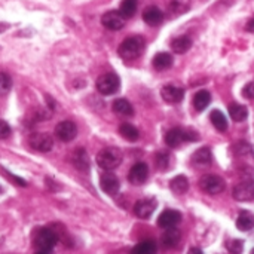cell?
Returning <instances> with one entry per match:
<instances>
[{
  "mask_svg": "<svg viewBox=\"0 0 254 254\" xmlns=\"http://www.w3.org/2000/svg\"><path fill=\"white\" fill-rule=\"evenodd\" d=\"M234 152L240 156V155H247L250 152V144L246 141H240L234 146Z\"/></svg>",
  "mask_w": 254,
  "mask_h": 254,
  "instance_id": "35",
  "label": "cell"
},
{
  "mask_svg": "<svg viewBox=\"0 0 254 254\" xmlns=\"http://www.w3.org/2000/svg\"><path fill=\"white\" fill-rule=\"evenodd\" d=\"M180 240H182V232L177 228H170L162 235V246L167 249H174L179 246Z\"/></svg>",
  "mask_w": 254,
  "mask_h": 254,
  "instance_id": "17",
  "label": "cell"
},
{
  "mask_svg": "<svg viewBox=\"0 0 254 254\" xmlns=\"http://www.w3.org/2000/svg\"><path fill=\"white\" fill-rule=\"evenodd\" d=\"M119 86H121V79L115 73H106L97 79V91L103 95L116 94L119 91Z\"/></svg>",
  "mask_w": 254,
  "mask_h": 254,
  "instance_id": "4",
  "label": "cell"
},
{
  "mask_svg": "<svg viewBox=\"0 0 254 254\" xmlns=\"http://www.w3.org/2000/svg\"><path fill=\"white\" fill-rule=\"evenodd\" d=\"M234 198L240 202L254 201V180H244L234 188Z\"/></svg>",
  "mask_w": 254,
  "mask_h": 254,
  "instance_id": "6",
  "label": "cell"
},
{
  "mask_svg": "<svg viewBox=\"0 0 254 254\" xmlns=\"http://www.w3.org/2000/svg\"><path fill=\"white\" fill-rule=\"evenodd\" d=\"M143 19H144L146 24H149L152 27H156L164 21V13L156 6H149L143 12Z\"/></svg>",
  "mask_w": 254,
  "mask_h": 254,
  "instance_id": "15",
  "label": "cell"
},
{
  "mask_svg": "<svg viewBox=\"0 0 254 254\" xmlns=\"http://www.w3.org/2000/svg\"><path fill=\"white\" fill-rule=\"evenodd\" d=\"M0 192H1V189H0Z\"/></svg>",
  "mask_w": 254,
  "mask_h": 254,
  "instance_id": "44",
  "label": "cell"
},
{
  "mask_svg": "<svg viewBox=\"0 0 254 254\" xmlns=\"http://www.w3.org/2000/svg\"><path fill=\"white\" fill-rule=\"evenodd\" d=\"M210 121H211V124L214 125V128H216L217 131L225 132V131L228 129V121H226L225 115H223L220 110H213V112L210 113Z\"/></svg>",
  "mask_w": 254,
  "mask_h": 254,
  "instance_id": "26",
  "label": "cell"
},
{
  "mask_svg": "<svg viewBox=\"0 0 254 254\" xmlns=\"http://www.w3.org/2000/svg\"><path fill=\"white\" fill-rule=\"evenodd\" d=\"M77 134V127L74 122L71 121H63L60 122L57 127H55V135L58 140L64 141V143H68L71 141Z\"/></svg>",
  "mask_w": 254,
  "mask_h": 254,
  "instance_id": "7",
  "label": "cell"
},
{
  "mask_svg": "<svg viewBox=\"0 0 254 254\" xmlns=\"http://www.w3.org/2000/svg\"><path fill=\"white\" fill-rule=\"evenodd\" d=\"M30 146L37 152H49L54 146V140L49 134L45 132H36L30 137Z\"/></svg>",
  "mask_w": 254,
  "mask_h": 254,
  "instance_id": "8",
  "label": "cell"
},
{
  "mask_svg": "<svg viewBox=\"0 0 254 254\" xmlns=\"http://www.w3.org/2000/svg\"><path fill=\"white\" fill-rule=\"evenodd\" d=\"M196 140H199V135L195 131L185 129V141H196Z\"/></svg>",
  "mask_w": 254,
  "mask_h": 254,
  "instance_id": "38",
  "label": "cell"
},
{
  "mask_svg": "<svg viewBox=\"0 0 254 254\" xmlns=\"http://www.w3.org/2000/svg\"><path fill=\"white\" fill-rule=\"evenodd\" d=\"M171 48L176 54H185L192 48V39L189 36H179L171 42Z\"/></svg>",
  "mask_w": 254,
  "mask_h": 254,
  "instance_id": "25",
  "label": "cell"
},
{
  "mask_svg": "<svg viewBox=\"0 0 254 254\" xmlns=\"http://www.w3.org/2000/svg\"><path fill=\"white\" fill-rule=\"evenodd\" d=\"M143 49H144V39L141 36H131L119 45L118 54L122 60L132 61L143 54Z\"/></svg>",
  "mask_w": 254,
  "mask_h": 254,
  "instance_id": "1",
  "label": "cell"
},
{
  "mask_svg": "<svg viewBox=\"0 0 254 254\" xmlns=\"http://www.w3.org/2000/svg\"><path fill=\"white\" fill-rule=\"evenodd\" d=\"M180 222H182V214L176 210H165L158 217V226L162 229L176 228Z\"/></svg>",
  "mask_w": 254,
  "mask_h": 254,
  "instance_id": "12",
  "label": "cell"
},
{
  "mask_svg": "<svg viewBox=\"0 0 254 254\" xmlns=\"http://www.w3.org/2000/svg\"><path fill=\"white\" fill-rule=\"evenodd\" d=\"M229 115H231L232 121H235V122H243V121L247 118L249 112H247V107H246V106H241V104H231V106H229Z\"/></svg>",
  "mask_w": 254,
  "mask_h": 254,
  "instance_id": "29",
  "label": "cell"
},
{
  "mask_svg": "<svg viewBox=\"0 0 254 254\" xmlns=\"http://www.w3.org/2000/svg\"><path fill=\"white\" fill-rule=\"evenodd\" d=\"M58 243V235L49 228H39L33 234V244L37 250L51 252Z\"/></svg>",
  "mask_w": 254,
  "mask_h": 254,
  "instance_id": "3",
  "label": "cell"
},
{
  "mask_svg": "<svg viewBox=\"0 0 254 254\" xmlns=\"http://www.w3.org/2000/svg\"><path fill=\"white\" fill-rule=\"evenodd\" d=\"M168 165H170V156H168L165 152H159V153L156 155V167H158L161 171H167Z\"/></svg>",
  "mask_w": 254,
  "mask_h": 254,
  "instance_id": "34",
  "label": "cell"
},
{
  "mask_svg": "<svg viewBox=\"0 0 254 254\" xmlns=\"http://www.w3.org/2000/svg\"><path fill=\"white\" fill-rule=\"evenodd\" d=\"M156 210V201L153 198H144V199H140L135 202L134 205V214L138 217V219H149L153 211Z\"/></svg>",
  "mask_w": 254,
  "mask_h": 254,
  "instance_id": "10",
  "label": "cell"
},
{
  "mask_svg": "<svg viewBox=\"0 0 254 254\" xmlns=\"http://www.w3.org/2000/svg\"><path fill=\"white\" fill-rule=\"evenodd\" d=\"M237 228L241 232H249L254 228V214L250 211H241L237 219Z\"/></svg>",
  "mask_w": 254,
  "mask_h": 254,
  "instance_id": "23",
  "label": "cell"
},
{
  "mask_svg": "<svg viewBox=\"0 0 254 254\" xmlns=\"http://www.w3.org/2000/svg\"><path fill=\"white\" fill-rule=\"evenodd\" d=\"M113 112H115L116 115L122 116V118H131V116H134V107H132V104H131L128 100H125V98H118V100H115V103H113Z\"/></svg>",
  "mask_w": 254,
  "mask_h": 254,
  "instance_id": "18",
  "label": "cell"
},
{
  "mask_svg": "<svg viewBox=\"0 0 254 254\" xmlns=\"http://www.w3.org/2000/svg\"><path fill=\"white\" fill-rule=\"evenodd\" d=\"M170 189L176 195H183L189 190V182L186 176H177L170 182Z\"/></svg>",
  "mask_w": 254,
  "mask_h": 254,
  "instance_id": "24",
  "label": "cell"
},
{
  "mask_svg": "<svg viewBox=\"0 0 254 254\" xmlns=\"http://www.w3.org/2000/svg\"><path fill=\"white\" fill-rule=\"evenodd\" d=\"M192 162L196 167H208L213 162V153L208 147H201L192 155Z\"/></svg>",
  "mask_w": 254,
  "mask_h": 254,
  "instance_id": "16",
  "label": "cell"
},
{
  "mask_svg": "<svg viewBox=\"0 0 254 254\" xmlns=\"http://www.w3.org/2000/svg\"><path fill=\"white\" fill-rule=\"evenodd\" d=\"M137 4H138L137 0H122L121 7H119V12L122 13V16L125 19L127 18H131V16H134V13L137 10Z\"/></svg>",
  "mask_w": 254,
  "mask_h": 254,
  "instance_id": "30",
  "label": "cell"
},
{
  "mask_svg": "<svg viewBox=\"0 0 254 254\" xmlns=\"http://www.w3.org/2000/svg\"><path fill=\"white\" fill-rule=\"evenodd\" d=\"M100 186H101V189H103L107 195L115 196V195L119 192L121 183H119V179H118L113 173H106V174H103L101 179H100Z\"/></svg>",
  "mask_w": 254,
  "mask_h": 254,
  "instance_id": "13",
  "label": "cell"
},
{
  "mask_svg": "<svg viewBox=\"0 0 254 254\" xmlns=\"http://www.w3.org/2000/svg\"><path fill=\"white\" fill-rule=\"evenodd\" d=\"M249 30H250V31H254V19L249 24Z\"/></svg>",
  "mask_w": 254,
  "mask_h": 254,
  "instance_id": "41",
  "label": "cell"
},
{
  "mask_svg": "<svg viewBox=\"0 0 254 254\" xmlns=\"http://www.w3.org/2000/svg\"><path fill=\"white\" fill-rule=\"evenodd\" d=\"M161 95H162V98H164L167 103H170V104H177V103H180V101L183 100L185 91H183V88L176 86V85H165V86L162 88V91H161Z\"/></svg>",
  "mask_w": 254,
  "mask_h": 254,
  "instance_id": "14",
  "label": "cell"
},
{
  "mask_svg": "<svg viewBox=\"0 0 254 254\" xmlns=\"http://www.w3.org/2000/svg\"><path fill=\"white\" fill-rule=\"evenodd\" d=\"M225 246L231 254H243V250H244V243L241 240H229L226 241Z\"/></svg>",
  "mask_w": 254,
  "mask_h": 254,
  "instance_id": "33",
  "label": "cell"
},
{
  "mask_svg": "<svg viewBox=\"0 0 254 254\" xmlns=\"http://www.w3.org/2000/svg\"><path fill=\"white\" fill-rule=\"evenodd\" d=\"M173 55L168 54V52H159L153 57V67L159 71H164V70H168L171 65H173Z\"/></svg>",
  "mask_w": 254,
  "mask_h": 254,
  "instance_id": "20",
  "label": "cell"
},
{
  "mask_svg": "<svg viewBox=\"0 0 254 254\" xmlns=\"http://www.w3.org/2000/svg\"><path fill=\"white\" fill-rule=\"evenodd\" d=\"M252 254H254V250H253V253H252Z\"/></svg>",
  "mask_w": 254,
  "mask_h": 254,
  "instance_id": "43",
  "label": "cell"
},
{
  "mask_svg": "<svg viewBox=\"0 0 254 254\" xmlns=\"http://www.w3.org/2000/svg\"><path fill=\"white\" fill-rule=\"evenodd\" d=\"M185 141V129L182 128H173L165 134V143L170 147H179Z\"/></svg>",
  "mask_w": 254,
  "mask_h": 254,
  "instance_id": "22",
  "label": "cell"
},
{
  "mask_svg": "<svg viewBox=\"0 0 254 254\" xmlns=\"http://www.w3.org/2000/svg\"><path fill=\"white\" fill-rule=\"evenodd\" d=\"M149 177V167L144 162H138L135 165H132V168L129 170L128 174V180L135 185V186H141L147 182Z\"/></svg>",
  "mask_w": 254,
  "mask_h": 254,
  "instance_id": "9",
  "label": "cell"
},
{
  "mask_svg": "<svg viewBox=\"0 0 254 254\" xmlns=\"http://www.w3.org/2000/svg\"><path fill=\"white\" fill-rule=\"evenodd\" d=\"M3 174H4L9 180H13L18 186H25V185H27L22 179H19V177H16V176H13V174H9V173H6L4 170H3Z\"/></svg>",
  "mask_w": 254,
  "mask_h": 254,
  "instance_id": "39",
  "label": "cell"
},
{
  "mask_svg": "<svg viewBox=\"0 0 254 254\" xmlns=\"http://www.w3.org/2000/svg\"><path fill=\"white\" fill-rule=\"evenodd\" d=\"M190 7V1L189 0H171L168 4V10L173 15H182L185 12H188Z\"/></svg>",
  "mask_w": 254,
  "mask_h": 254,
  "instance_id": "28",
  "label": "cell"
},
{
  "mask_svg": "<svg viewBox=\"0 0 254 254\" xmlns=\"http://www.w3.org/2000/svg\"><path fill=\"white\" fill-rule=\"evenodd\" d=\"M12 89V79L7 73L0 71V95H6L9 94V91Z\"/></svg>",
  "mask_w": 254,
  "mask_h": 254,
  "instance_id": "32",
  "label": "cell"
},
{
  "mask_svg": "<svg viewBox=\"0 0 254 254\" xmlns=\"http://www.w3.org/2000/svg\"><path fill=\"white\" fill-rule=\"evenodd\" d=\"M36 254H51V252H43V250H37Z\"/></svg>",
  "mask_w": 254,
  "mask_h": 254,
  "instance_id": "42",
  "label": "cell"
},
{
  "mask_svg": "<svg viewBox=\"0 0 254 254\" xmlns=\"http://www.w3.org/2000/svg\"><path fill=\"white\" fill-rule=\"evenodd\" d=\"M119 134H121L125 140H128V141H137L138 137H140L138 129H137L134 125H131V124H122V125L119 127Z\"/></svg>",
  "mask_w": 254,
  "mask_h": 254,
  "instance_id": "27",
  "label": "cell"
},
{
  "mask_svg": "<svg viewBox=\"0 0 254 254\" xmlns=\"http://www.w3.org/2000/svg\"><path fill=\"white\" fill-rule=\"evenodd\" d=\"M131 254H156V244L153 241H143L131 250Z\"/></svg>",
  "mask_w": 254,
  "mask_h": 254,
  "instance_id": "31",
  "label": "cell"
},
{
  "mask_svg": "<svg viewBox=\"0 0 254 254\" xmlns=\"http://www.w3.org/2000/svg\"><path fill=\"white\" fill-rule=\"evenodd\" d=\"M9 135H10V127L4 121H0V140H4Z\"/></svg>",
  "mask_w": 254,
  "mask_h": 254,
  "instance_id": "37",
  "label": "cell"
},
{
  "mask_svg": "<svg viewBox=\"0 0 254 254\" xmlns=\"http://www.w3.org/2000/svg\"><path fill=\"white\" fill-rule=\"evenodd\" d=\"M71 162L79 171H88L89 170V158L85 149H77L71 155Z\"/></svg>",
  "mask_w": 254,
  "mask_h": 254,
  "instance_id": "19",
  "label": "cell"
},
{
  "mask_svg": "<svg viewBox=\"0 0 254 254\" xmlns=\"http://www.w3.org/2000/svg\"><path fill=\"white\" fill-rule=\"evenodd\" d=\"M210 103H211V94L208 91H205V89L198 91L195 94V97H193V107H195L196 112L205 110L210 106Z\"/></svg>",
  "mask_w": 254,
  "mask_h": 254,
  "instance_id": "21",
  "label": "cell"
},
{
  "mask_svg": "<svg viewBox=\"0 0 254 254\" xmlns=\"http://www.w3.org/2000/svg\"><path fill=\"white\" fill-rule=\"evenodd\" d=\"M243 95H244L246 98H249V100H254V80L249 82V83L244 86V89H243Z\"/></svg>",
  "mask_w": 254,
  "mask_h": 254,
  "instance_id": "36",
  "label": "cell"
},
{
  "mask_svg": "<svg viewBox=\"0 0 254 254\" xmlns=\"http://www.w3.org/2000/svg\"><path fill=\"white\" fill-rule=\"evenodd\" d=\"M121 162H122V153L116 147H106L100 150L97 155V164L100 165V168L106 171H112L118 168Z\"/></svg>",
  "mask_w": 254,
  "mask_h": 254,
  "instance_id": "2",
  "label": "cell"
},
{
  "mask_svg": "<svg viewBox=\"0 0 254 254\" xmlns=\"http://www.w3.org/2000/svg\"><path fill=\"white\" fill-rule=\"evenodd\" d=\"M188 254H202V250L198 249V247H192V249L188 252Z\"/></svg>",
  "mask_w": 254,
  "mask_h": 254,
  "instance_id": "40",
  "label": "cell"
},
{
  "mask_svg": "<svg viewBox=\"0 0 254 254\" xmlns=\"http://www.w3.org/2000/svg\"><path fill=\"white\" fill-rule=\"evenodd\" d=\"M101 22L106 28H109L112 31H118L125 25V18L122 16V13L119 10H109L103 15Z\"/></svg>",
  "mask_w": 254,
  "mask_h": 254,
  "instance_id": "11",
  "label": "cell"
},
{
  "mask_svg": "<svg viewBox=\"0 0 254 254\" xmlns=\"http://www.w3.org/2000/svg\"><path fill=\"white\" fill-rule=\"evenodd\" d=\"M199 188L202 192H205L208 195H217V193H222L225 190L226 183L222 177L214 176V174H208L199 180Z\"/></svg>",
  "mask_w": 254,
  "mask_h": 254,
  "instance_id": "5",
  "label": "cell"
}]
</instances>
